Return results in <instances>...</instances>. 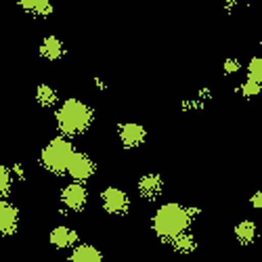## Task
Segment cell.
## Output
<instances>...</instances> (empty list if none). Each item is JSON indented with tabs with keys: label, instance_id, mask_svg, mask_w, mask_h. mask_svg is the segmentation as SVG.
Instances as JSON below:
<instances>
[{
	"label": "cell",
	"instance_id": "5bb4252c",
	"mask_svg": "<svg viewBox=\"0 0 262 262\" xmlns=\"http://www.w3.org/2000/svg\"><path fill=\"white\" fill-rule=\"evenodd\" d=\"M40 55L45 57V59H49V61H57V59L63 57V45H61V42L55 36H51V38H47L45 42H42Z\"/></svg>",
	"mask_w": 262,
	"mask_h": 262
},
{
	"label": "cell",
	"instance_id": "ffe728a7",
	"mask_svg": "<svg viewBox=\"0 0 262 262\" xmlns=\"http://www.w3.org/2000/svg\"><path fill=\"white\" fill-rule=\"evenodd\" d=\"M225 72H227V74H237V72H239V61H237V59H229V61L225 63Z\"/></svg>",
	"mask_w": 262,
	"mask_h": 262
},
{
	"label": "cell",
	"instance_id": "52a82bcc",
	"mask_svg": "<svg viewBox=\"0 0 262 262\" xmlns=\"http://www.w3.org/2000/svg\"><path fill=\"white\" fill-rule=\"evenodd\" d=\"M49 242L55 250H72L74 246L80 244V235L76 229L68 227V225H59L51 231L49 235Z\"/></svg>",
	"mask_w": 262,
	"mask_h": 262
},
{
	"label": "cell",
	"instance_id": "d6986e66",
	"mask_svg": "<svg viewBox=\"0 0 262 262\" xmlns=\"http://www.w3.org/2000/svg\"><path fill=\"white\" fill-rule=\"evenodd\" d=\"M11 174H13V181H26V168L21 164H15L11 168Z\"/></svg>",
	"mask_w": 262,
	"mask_h": 262
},
{
	"label": "cell",
	"instance_id": "5b68a950",
	"mask_svg": "<svg viewBox=\"0 0 262 262\" xmlns=\"http://www.w3.org/2000/svg\"><path fill=\"white\" fill-rule=\"evenodd\" d=\"M95 172H97V164L93 162V158L89 154H84V151H76L65 174H70L72 181L76 183H86L95 177Z\"/></svg>",
	"mask_w": 262,
	"mask_h": 262
},
{
	"label": "cell",
	"instance_id": "7a4b0ae2",
	"mask_svg": "<svg viewBox=\"0 0 262 262\" xmlns=\"http://www.w3.org/2000/svg\"><path fill=\"white\" fill-rule=\"evenodd\" d=\"M93 120H95V112L84 101H78V99L63 101L61 107L57 109V114H55L57 128H59V133L63 137L84 135L86 130L91 128Z\"/></svg>",
	"mask_w": 262,
	"mask_h": 262
},
{
	"label": "cell",
	"instance_id": "9c48e42d",
	"mask_svg": "<svg viewBox=\"0 0 262 262\" xmlns=\"http://www.w3.org/2000/svg\"><path fill=\"white\" fill-rule=\"evenodd\" d=\"M137 191H139V195L143 200H158L160 195L164 193V181H162V177L160 174H156V172H149V174H143V177L139 179V183H137Z\"/></svg>",
	"mask_w": 262,
	"mask_h": 262
},
{
	"label": "cell",
	"instance_id": "277c9868",
	"mask_svg": "<svg viewBox=\"0 0 262 262\" xmlns=\"http://www.w3.org/2000/svg\"><path fill=\"white\" fill-rule=\"evenodd\" d=\"M101 206L107 214L112 216H124L130 210V198L128 193L118 187H107L101 193Z\"/></svg>",
	"mask_w": 262,
	"mask_h": 262
},
{
	"label": "cell",
	"instance_id": "4fadbf2b",
	"mask_svg": "<svg viewBox=\"0 0 262 262\" xmlns=\"http://www.w3.org/2000/svg\"><path fill=\"white\" fill-rule=\"evenodd\" d=\"M256 237H258V227L254 221H242V223H237L235 227V239H237V244L239 246H250L256 242Z\"/></svg>",
	"mask_w": 262,
	"mask_h": 262
},
{
	"label": "cell",
	"instance_id": "e0dca14e",
	"mask_svg": "<svg viewBox=\"0 0 262 262\" xmlns=\"http://www.w3.org/2000/svg\"><path fill=\"white\" fill-rule=\"evenodd\" d=\"M242 95L246 97V99H250V97H258L260 95V91H262V84L260 82H256V80H252V78H248L244 84H242Z\"/></svg>",
	"mask_w": 262,
	"mask_h": 262
},
{
	"label": "cell",
	"instance_id": "6da1fadb",
	"mask_svg": "<svg viewBox=\"0 0 262 262\" xmlns=\"http://www.w3.org/2000/svg\"><path fill=\"white\" fill-rule=\"evenodd\" d=\"M191 223H193V218L189 216L187 206L168 202L156 210L154 218H151V229H154V233L162 242H170V239L181 235L183 231H189Z\"/></svg>",
	"mask_w": 262,
	"mask_h": 262
},
{
	"label": "cell",
	"instance_id": "8992f818",
	"mask_svg": "<svg viewBox=\"0 0 262 262\" xmlns=\"http://www.w3.org/2000/svg\"><path fill=\"white\" fill-rule=\"evenodd\" d=\"M86 202H89V191L84 183H70L61 189V204L68 212H82Z\"/></svg>",
	"mask_w": 262,
	"mask_h": 262
},
{
	"label": "cell",
	"instance_id": "2e32d148",
	"mask_svg": "<svg viewBox=\"0 0 262 262\" xmlns=\"http://www.w3.org/2000/svg\"><path fill=\"white\" fill-rule=\"evenodd\" d=\"M11 187H13L11 168H7L5 164H0V200H5L7 195L11 193Z\"/></svg>",
	"mask_w": 262,
	"mask_h": 262
},
{
	"label": "cell",
	"instance_id": "ac0fdd59",
	"mask_svg": "<svg viewBox=\"0 0 262 262\" xmlns=\"http://www.w3.org/2000/svg\"><path fill=\"white\" fill-rule=\"evenodd\" d=\"M248 72H250V78H252V80H256V82L262 84V57H254V59L250 61Z\"/></svg>",
	"mask_w": 262,
	"mask_h": 262
},
{
	"label": "cell",
	"instance_id": "7c38bea8",
	"mask_svg": "<svg viewBox=\"0 0 262 262\" xmlns=\"http://www.w3.org/2000/svg\"><path fill=\"white\" fill-rule=\"evenodd\" d=\"M170 248L181 254V256H189L195 252V248H198V239H195V235L191 231H183L181 235H177L174 239H170Z\"/></svg>",
	"mask_w": 262,
	"mask_h": 262
},
{
	"label": "cell",
	"instance_id": "30bf717a",
	"mask_svg": "<svg viewBox=\"0 0 262 262\" xmlns=\"http://www.w3.org/2000/svg\"><path fill=\"white\" fill-rule=\"evenodd\" d=\"M118 137L122 141V145L126 149H135V147H141L147 139V130L141 126V124H135V122H126L118 128Z\"/></svg>",
	"mask_w": 262,
	"mask_h": 262
},
{
	"label": "cell",
	"instance_id": "9a60e30c",
	"mask_svg": "<svg viewBox=\"0 0 262 262\" xmlns=\"http://www.w3.org/2000/svg\"><path fill=\"white\" fill-rule=\"evenodd\" d=\"M57 91L53 89V86H49V84H40L38 89H36V101H38V105H42V107H53L55 103H57Z\"/></svg>",
	"mask_w": 262,
	"mask_h": 262
},
{
	"label": "cell",
	"instance_id": "44dd1931",
	"mask_svg": "<svg viewBox=\"0 0 262 262\" xmlns=\"http://www.w3.org/2000/svg\"><path fill=\"white\" fill-rule=\"evenodd\" d=\"M252 208H256V210H262V191H256L254 195H252Z\"/></svg>",
	"mask_w": 262,
	"mask_h": 262
},
{
	"label": "cell",
	"instance_id": "3957f363",
	"mask_svg": "<svg viewBox=\"0 0 262 262\" xmlns=\"http://www.w3.org/2000/svg\"><path fill=\"white\" fill-rule=\"evenodd\" d=\"M74 154H76V149H74L70 137L59 135V137L51 139V143H47V147L40 151V164L51 174L61 177V174L68 172V166H70Z\"/></svg>",
	"mask_w": 262,
	"mask_h": 262
},
{
	"label": "cell",
	"instance_id": "ba28073f",
	"mask_svg": "<svg viewBox=\"0 0 262 262\" xmlns=\"http://www.w3.org/2000/svg\"><path fill=\"white\" fill-rule=\"evenodd\" d=\"M19 227V210L7 198L0 200V237H9Z\"/></svg>",
	"mask_w": 262,
	"mask_h": 262
},
{
	"label": "cell",
	"instance_id": "8fae6325",
	"mask_svg": "<svg viewBox=\"0 0 262 262\" xmlns=\"http://www.w3.org/2000/svg\"><path fill=\"white\" fill-rule=\"evenodd\" d=\"M68 262H103V252L93 244H78L70 250Z\"/></svg>",
	"mask_w": 262,
	"mask_h": 262
}]
</instances>
